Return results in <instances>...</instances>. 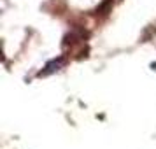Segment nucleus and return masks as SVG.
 Returning a JSON list of instances; mask_svg holds the SVG:
<instances>
[{"mask_svg": "<svg viewBox=\"0 0 156 149\" xmlns=\"http://www.w3.org/2000/svg\"><path fill=\"white\" fill-rule=\"evenodd\" d=\"M63 63H65V60L62 56L55 58V60H51V62H48V65L44 67V70L39 72V77H42V76H49V74H53V72L60 70V69L63 67Z\"/></svg>", "mask_w": 156, "mask_h": 149, "instance_id": "nucleus-1", "label": "nucleus"}, {"mask_svg": "<svg viewBox=\"0 0 156 149\" xmlns=\"http://www.w3.org/2000/svg\"><path fill=\"white\" fill-rule=\"evenodd\" d=\"M112 7V0H105L102 5L97 7V14H109V11Z\"/></svg>", "mask_w": 156, "mask_h": 149, "instance_id": "nucleus-2", "label": "nucleus"}, {"mask_svg": "<svg viewBox=\"0 0 156 149\" xmlns=\"http://www.w3.org/2000/svg\"><path fill=\"white\" fill-rule=\"evenodd\" d=\"M86 56H88V49H84V51H81V55H79V60H81V58H86Z\"/></svg>", "mask_w": 156, "mask_h": 149, "instance_id": "nucleus-3", "label": "nucleus"}, {"mask_svg": "<svg viewBox=\"0 0 156 149\" xmlns=\"http://www.w3.org/2000/svg\"><path fill=\"white\" fill-rule=\"evenodd\" d=\"M151 69H153V70H156V63H151Z\"/></svg>", "mask_w": 156, "mask_h": 149, "instance_id": "nucleus-4", "label": "nucleus"}]
</instances>
